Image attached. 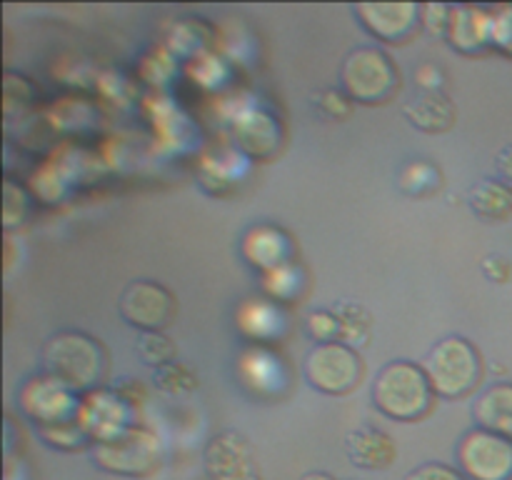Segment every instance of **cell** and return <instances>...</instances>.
Returning a JSON list of instances; mask_svg holds the SVG:
<instances>
[{"label":"cell","instance_id":"obj_15","mask_svg":"<svg viewBox=\"0 0 512 480\" xmlns=\"http://www.w3.org/2000/svg\"><path fill=\"white\" fill-rule=\"evenodd\" d=\"M333 313L338 315L340 338L350 340L353 345H368L373 320H370V313L363 305L353 303V300H343V303L335 305Z\"/></svg>","mask_w":512,"mask_h":480},{"label":"cell","instance_id":"obj_3","mask_svg":"<svg viewBox=\"0 0 512 480\" xmlns=\"http://www.w3.org/2000/svg\"><path fill=\"white\" fill-rule=\"evenodd\" d=\"M425 375L435 393L460 398L478 385L480 355L465 338L440 340L425 360Z\"/></svg>","mask_w":512,"mask_h":480},{"label":"cell","instance_id":"obj_10","mask_svg":"<svg viewBox=\"0 0 512 480\" xmlns=\"http://www.w3.org/2000/svg\"><path fill=\"white\" fill-rule=\"evenodd\" d=\"M403 115L410 120V125L425 130V133H443V130L453 128L455 105L440 90H423L403 105Z\"/></svg>","mask_w":512,"mask_h":480},{"label":"cell","instance_id":"obj_7","mask_svg":"<svg viewBox=\"0 0 512 480\" xmlns=\"http://www.w3.org/2000/svg\"><path fill=\"white\" fill-rule=\"evenodd\" d=\"M120 313L135 328H143L148 333L165 328L173 320L175 303L173 295L158 283L150 280H135L120 295Z\"/></svg>","mask_w":512,"mask_h":480},{"label":"cell","instance_id":"obj_26","mask_svg":"<svg viewBox=\"0 0 512 480\" xmlns=\"http://www.w3.org/2000/svg\"><path fill=\"white\" fill-rule=\"evenodd\" d=\"M303 480H333V478H330V475H325V473H310V475H305Z\"/></svg>","mask_w":512,"mask_h":480},{"label":"cell","instance_id":"obj_5","mask_svg":"<svg viewBox=\"0 0 512 480\" xmlns=\"http://www.w3.org/2000/svg\"><path fill=\"white\" fill-rule=\"evenodd\" d=\"M363 365L353 348L343 343H320L305 358V378L323 393L340 395L358 385Z\"/></svg>","mask_w":512,"mask_h":480},{"label":"cell","instance_id":"obj_12","mask_svg":"<svg viewBox=\"0 0 512 480\" xmlns=\"http://www.w3.org/2000/svg\"><path fill=\"white\" fill-rule=\"evenodd\" d=\"M473 413L485 430H493V433L500 435H512V385H490V388L480 395L478 403H475Z\"/></svg>","mask_w":512,"mask_h":480},{"label":"cell","instance_id":"obj_8","mask_svg":"<svg viewBox=\"0 0 512 480\" xmlns=\"http://www.w3.org/2000/svg\"><path fill=\"white\" fill-rule=\"evenodd\" d=\"M205 470L213 480H253V453L243 435H215L205 448Z\"/></svg>","mask_w":512,"mask_h":480},{"label":"cell","instance_id":"obj_14","mask_svg":"<svg viewBox=\"0 0 512 480\" xmlns=\"http://www.w3.org/2000/svg\"><path fill=\"white\" fill-rule=\"evenodd\" d=\"M460 18H450V38L458 50L473 53L490 38V20L483 18L478 8H455Z\"/></svg>","mask_w":512,"mask_h":480},{"label":"cell","instance_id":"obj_19","mask_svg":"<svg viewBox=\"0 0 512 480\" xmlns=\"http://www.w3.org/2000/svg\"><path fill=\"white\" fill-rule=\"evenodd\" d=\"M308 330L313 338L318 340H340V323L338 315L330 313V310H313L308 315Z\"/></svg>","mask_w":512,"mask_h":480},{"label":"cell","instance_id":"obj_24","mask_svg":"<svg viewBox=\"0 0 512 480\" xmlns=\"http://www.w3.org/2000/svg\"><path fill=\"white\" fill-rule=\"evenodd\" d=\"M483 273L485 278L493 280V283H508L512 268L508 258H503V255H488V258L483 260Z\"/></svg>","mask_w":512,"mask_h":480},{"label":"cell","instance_id":"obj_4","mask_svg":"<svg viewBox=\"0 0 512 480\" xmlns=\"http://www.w3.org/2000/svg\"><path fill=\"white\" fill-rule=\"evenodd\" d=\"M398 85L393 60L378 48H358L343 63L345 93L360 103H383Z\"/></svg>","mask_w":512,"mask_h":480},{"label":"cell","instance_id":"obj_13","mask_svg":"<svg viewBox=\"0 0 512 480\" xmlns=\"http://www.w3.org/2000/svg\"><path fill=\"white\" fill-rule=\"evenodd\" d=\"M468 205L485 220H508L512 215V188L500 180H480L468 190Z\"/></svg>","mask_w":512,"mask_h":480},{"label":"cell","instance_id":"obj_1","mask_svg":"<svg viewBox=\"0 0 512 480\" xmlns=\"http://www.w3.org/2000/svg\"><path fill=\"white\" fill-rule=\"evenodd\" d=\"M373 400L385 415L395 420H415L430 408L433 385L418 365L395 360L385 365L373 385Z\"/></svg>","mask_w":512,"mask_h":480},{"label":"cell","instance_id":"obj_18","mask_svg":"<svg viewBox=\"0 0 512 480\" xmlns=\"http://www.w3.org/2000/svg\"><path fill=\"white\" fill-rule=\"evenodd\" d=\"M138 350L145 358V363L160 365V368L168 365L175 355V345L170 343V338H165V335L160 333H145L143 338H140Z\"/></svg>","mask_w":512,"mask_h":480},{"label":"cell","instance_id":"obj_21","mask_svg":"<svg viewBox=\"0 0 512 480\" xmlns=\"http://www.w3.org/2000/svg\"><path fill=\"white\" fill-rule=\"evenodd\" d=\"M405 480H465L463 473L443 463H425L410 470Z\"/></svg>","mask_w":512,"mask_h":480},{"label":"cell","instance_id":"obj_22","mask_svg":"<svg viewBox=\"0 0 512 480\" xmlns=\"http://www.w3.org/2000/svg\"><path fill=\"white\" fill-rule=\"evenodd\" d=\"M490 40L512 53V8H503V18L490 20Z\"/></svg>","mask_w":512,"mask_h":480},{"label":"cell","instance_id":"obj_25","mask_svg":"<svg viewBox=\"0 0 512 480\" xmlns=\"http://www.w3.org/2000/svg\"><path fill=\"white\" fill-rule=\"evenodd\" d=\"M495 168H498V173L503 175L508 183H512V145H505V148L500 150L498 158H495Z\"/></svg>","mask_w":512,"mask_h":480},{"label":"cell","instance_id":"obj_11","mask_svg":"<svg viewBox=\"0 0 512 480\" xmlns=\"http://www.w3.org/2000/svg\"><path fill=\"white\" fill-rule=\"evenodd\" d=\"M345 450H348V458L358 468L383 470L388 465H393L395 460V445L390 440V435L380 433L375 428L353 430L348 435V440H345Z\"/></svg>","mask_w":512,"mask_h":480},{"label":"cell","instance_id":"obj_23","mask_svg":"<svg viewBox=\"0 0 512 480\" xmlns=\"http://www.w3.org/2000/svg\"><path fill=\"white\" fill-rule=\"evenodd\" d=\"M450 10L448 5H425V28H428L430 35H440L450 28Z\"/></svg>","mask_w":512,"mask_h":480},{"label":"cell","instance_id":"obj_20","mask_svg":"<svg viewBox=\"0 0 512 480\" xmlns=\"http://www.w3.org/2000/svg\"><path fill=\"white\" fill-rule=\"evenodd\" d=\"M313 103L328 118H348L350 115L348 98L343 93H338V90H323V93L315 95Z\"/></svg>","mask_w":512,"mask_h":480},{"label":"cell","instance_id":"obj_6","mask_svg":"<svg viewBox=\"0 0 512 480\" xmlns=\"http://www.w3.org/2000/svg\"><path fill=\"white\" fill-rule=\"evenodd\" d=\"M460 465L473 480H512V440L493 430H473L458 448Z\"/></svg>","mask_w":512,"mask_h":480},{"label":"cell","instance_id":"obj_16","mask_svg":"<svg viewBox=\"0 0 512 480\" xmlns=\"http://www.w3.org/2000/svg\"><path fill=\"white\" fill-rule=\"evenodd\" d=\"M400 188L408 195H430L440 188V173L430 163H410L400 173Z\"/></svg>","mask_w":512,"mask_h":480},{"label":"cell","instance_id":"obj_2","mask_svg":"<svg viewBox=\"0 0 512 480\" xmlns=\"http://www.w3.org/2000/svg\"><path fill=\"white\" fill-rule=\"evenodd\" d=\"M45 368L65 388H90L103 375V350L90 338L63 333L45 345Z\"/></svg>","mask_w":512,"mask_h":480},{"label":"cell","instance_id":"obj_17","mask_svg":"<svg viewBox=\"0 0 512 480\" xmlns=\"http://www.w3.org/2000/svg\"><path fill=\"white\" fill-rule=\"evenodd\" d=\"M155 385H158L160 390H165V393L178 395L185 393V390H193L195 385H198V380H195V375L190 373L185 365L168 363L155 373Z\"/></svg>","mask_w":512,"mask_h":480},{"label":"cell","instance_id":"obj_9","mask_svg":"<svg viewBox=\"0 0 512 480\" xmlns=\"http://www.w3.org/2000/svg\"><path fill=\"white\" fill-rule=\"evenodd\" d=\"M418 5L415 3H360L355 13L365 28L388 43H398L418 23Z\"/></svg>","mask_w":512,"mask_h":480}]
</instances>
